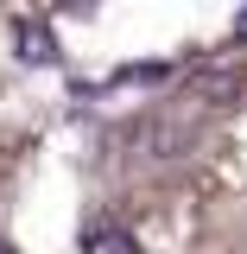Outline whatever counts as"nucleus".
<instances>
[{
    "label": "nucleus",
    "mask_w": 247,
    "mask_h": 254,
    "mask_svg": "<svg viewBox=\"0 0 247 254\" xmlns=\"http://www.w3.org/2000/svg\"><path fill=\"white\" fill-rule=\"evenodd\" d=\"M190 140L197 133L184 121H152L146 127V159H178V153H190Z\"/></svg>",
    "instance_id": "obj_3"
},
{
    "label": "nucleus",
    "mask_w": 247,
    "mask_h": 254,
    "mask_svg": "<svg viewBox=\"0 0 247 254\" xmlns=\"http://www.w3.org/2000/svg\"><path fill=\"white\" fill-rule=\"evenodd\" d=\"M0 254H6V248H0Z\"/></svg>",
    "instance_id": "obj_6"
},
{
    "label": "nucleus",
    "mask_w": 247,
    "mask_h": 254,
    "mask_svg": "<svg viewBox=\"0 0 247 254\" xmlns=\"http://www.w3.org/2000/svg\"><path fill=\"white\" fill-rule=\"evenodd\" d=\"M83 248L89 254H140L121 222H89V229H83Z\"/></svg>",
    "instance_id": "obj_4"
},
{
    "label": "nucleus",
    "mask_w": 247,
    "mask_h": 254,
    "mask_svg": "<svg viewBox=\"0 0 247 254\" xmlns=\"http://www.w3.org/2000/svg\"><path fill=\"white\" fill-rule=\"evenodd\" d=\"M13 45L26 64H57V38L38 26V19H13Z\"/></svg>",
    "instance_id": "obj_2"
},
{
    "label": "nucleus",
    "mask_w": 247,
    "mask_h": 254,
    "mask_svg": "<svg viewBox=\"0 0 247 254\" xmlns=\"http://www.w3.org/2000/svg\"><path fill=\"white\" fill-rule=\"evenodd\" d=\"M235 38H247V13H241V19H235Z\"/></svg>",
    "instance_id": "obj_5"
},
{
    "label": "nucleus",
    "mask_w": 247,
    "mask_h": 254,
    "mask_svg": "<svg viewBox=\"0 0 247 254\" xmlns=\"http://www.w3.org/2000/svg\"><path fill=\"white\" fill-rule=\"evenodd\" d=\"M190 89H197V102H209V108H235L241 102V70H197Z\"/></svg>",
    "instance_id": "obj_1"
}]
</instances>
